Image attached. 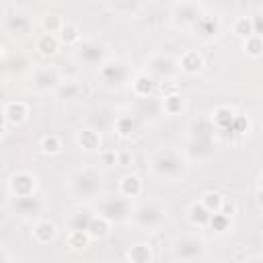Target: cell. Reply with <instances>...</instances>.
Returning a JSON list of instances; mask_svg holds the SVG:
<instances>
[{
    "label": "cell",
    "instance_id": "30",
    "mask_svg": "<svg viewBox=\"0 0 263 263\" xmlns=\"http://www.w3.org/2000/svg\"><path fill=\"white\" fill-rule=\"evenodd\" d=\"M232 29H234V33H236L238 37H242V39L253 37V35H255V29H253V16H238V18L234 21Z\"/></svg>",
    "mask_w": 263,
    "mask_h": 263
},
{
    "label": "cell",
    "instance_id": "8",
    "mask_svg": "<svg viewBox=\"0 0 263 263\" xmlns=\"http://www.w3.org/2000/svg\"><path fill=\"white\" fill-rule=\"evenodd\" d=\"M10 210L23 220H33L43 212V199L37 193L23 195V197H12Z\"/></svg>",
    "mask_w": 263,
    "mask_h": 263
},
{
    "label": "cell",
    "instance_id": "25",
    "mask_svg": "<svg viewBox=\"0 0 263 263\" xmlns=\"http://www.w3.org/2000/svg\"><path fill=\"white\" fill-rule=\"evenodd\" d=\"M127 261L129 263H150L152 261V249L148 242H136L127 251Z\"/></svg>",
    "mask_w": 263,
    "mask_h": 263
},
{
    "label": "cell",
    "instance_id": "36",
    "mask_svg": "<svg viewBox=\"0 0 263 263\" xmlns=\"http://www.w3.org/2000/svg\"><path fill=\"white\" fill-rule=\"evenodd\" d=\"M58 37H60V41H62V43H66V45H74V43L80 39V31H78V27H76V25L66 23V25H64V29H62V33H60Z\"/></svg>",
    "mask_w": 263,
    "mask_h": 263
},
{
    "label": "cell",
    "instance_id": "43",
    "mask_svg": "<svg viewBox=\"0 0 263 263\" xmlns=\"http://www.w3.org/2000/svg\"><path fill=\"white\" fill-rule=\"evenodd\" d=\"M113 8L115 10H138L140 8V4H129V2H117V4H113Z\"/></svg>",
    "mask_w": 263,
    "mask_h": 263
},
{
    "label": "cell",
    "instance_id": "10",
    "mask_svg": "<svg viewBox=\"0 0 263 263\" xmlns=\"http://www.w3.org/2000/svg\"><path fill=\"white\" fill-rule=\"evenodd\" d=\"M171 10H173L175 21L185 27H189V25L195 27V23L205 14V10L199 2H177V4H173Z\"/></svg>",
    "mask_w": 263,
    "mask_h": 263
},
{
    "label": "cell",
    "instance_id": "23",
    "mask_svg": "<svg viewBox=\"0 0 263 263\" xmlns=\"http://www.w3.org/2000/svg\"><path fill=\"white\" fill-rule=\"evenodd\" d=\"M119 193L123 197H127V199L138 197L142 193V179L138 175H125V177H121V181H119Z\"/></svg>",
    "mask_w": 263,
    "mask_h": 263
},
{
    "label": "cell",
    "instance_id": "39",
    "mask_svg": "<svg viewBox=\"0 0 263 263\" xmlns=\"http://www.w3.org/2000/svg\"><path fill=\"white\" fill-rule=\"evenodd\" d=\"M228 132H232V134H245V132H249V119L245 115H236Z\"/></svg>",
    "mask_w": 263,
    "mask_h": 263
},
{
    "label": "cell",
    "instance_id": "42",
    "mask_svg": "<svg viewBox=\"0 0 263 263\" xmlns=\"http://www.w3.org/2000/svg\"><path fill=\"white\" fill-rule=\"evenodd\" d=\"M132 156L127 154V152H117V164H121V166H127V164H132Z\"/></svg>",
    "mask_w": 263,
    "mask_h": 263
},
{
    "label": "cell",
    "instance_id": "34",
    "mask_svg": "<svg viewBox=\"0 0 263 263\" xmlns=\"http://www.w3.org/2000/svg\"><path fill=\"white\" fill-rule=\"evenodd\" d=\"M88 242H90L88 232H76V230H72L68 234V247H72L74 251H84L88 247Z\"/></svg>",
    "mask_w": 263,
    "mask_h": 263
},
{
    "label": "cell",
    "instance_id": "4",
    "mask_svg": "<svg viewBox=\"0 0 263 263\" xmlns=\"http://www.w3.org/2000/svg\"><path fill=\"white\" fill-rule=\"evenodd\" d=\"M171 251L177 263H199L205 257V240L197 234H181L173 240Z\"/></svg>",
    "mask_w": 263,
    "mask_h": 263
},
{
    "label": "cell",
    "instance_id": "47",
    "mask_svg": "<svg viewBox=\"0 0 263 263\" xmlns=\"http://www.w3.org/2000/svg\"><path fill=\"white\" fill-rule=\"evenodd\" d=\"M2 263H12V261L8 259V255H6V253H4V257H2Z\"/></svg>",
    "mask_w": 263,
    "mask_h": 263
},
{
    "label": "cell",
    "instance_id": "26",
    "mask_svg": "<svg viewBox=\"0 0 263 263\" xmlns=\"http://www.w3.org/2000/svg\"><path fill=\"white\" fill-rule=\"evenodd\" d=\"M92 218H95V216H92L88 210H78V212L70 214V218H68V228H70V232H72V230H76V232H86Z\"/></svg>",
    "mask_w": 263,
    "mask_h": 263
},
{
    "label": "cell",
    "instance_id": "41",
    "mask_svg": "<svg viewBox=\"0 0 263 263\" xmlns=\"http://www.w3.org/2000/svg\"><path fill=\"white\" fill-rule=\"evenodd\" d=\"M103 162L105 164H117V152L113 150V152H103Z\"/></svg>",
    "mask_w": 263,
    "mask_h": 263
},
{
    "label": "cell",
    "instance_id": "14",
    "mask_svg": "<svg viewBox=\"0 0 263 263\" xmlns=\"http://www.w3.org/2000/svg\"><path fill=\"white\" fill-rule=\"evenodd\" d=\"M2 115H4V123L6 125H18V123H23L27 119L29 107H27L25 101H8V103H4Z\"/></svg>",
    "mask_w": 263,
    "mask_h": 263
},
{
    "label": "cell",
    "instance_id": "7",
    "mask_svg": "<svg viewBox=\"0 0 263 263\" xmlns=\"http://www.w3.org/2000/svg\"><path fill=\"white\" fill-rule=\"evenodd\" d=\"M62 82H64L62 72L55 66H39V68H35V72L31 76V86L39 92L58 90Z\"/></svg>",
    "mask_w": 263,
    "mask_h": 263
},
{
    "label": "cell",
    "instance_id": "35",
    "mask_svg": "<svg viewBox=\"0 0 263 263\" xmlns=\"http://www.w3.org/2000/svg\"><path fill=\"white\" fill-rule=\"evenodd\" d=\"M39 148H41V152H43V154H55V152H60L62 142H60V138H58V136L47 134V136H43V138H41Z\"/></svg>",
    "mask_w": 263,
    "mask_h": 263
},
{
    "label": "cell",
    "instance_id": "29",
    "mask_svg": "<svg viewBox=\"0 0 263 263\" xmlns=\"http://www.w3.org/2000/svg\"><path fill=\"white\" fill-rule=\"evenodd\" d=\"M109 230H111V222H109L107 218H103V216H95V218L90 220L86 232H88L90 238H105V236L109 234Z\"/></svg>",
    "mask_w": 263,
    "mask_h": 263
},
{
    "label": "cell",
    "instance_id": "22",
    "mask_svg": "<svg viewBox=\"0 0 263 263\" xmlns=\"http://www.w3.org/2000/svg\"><path fill=\"white\" fill-rule=\"evenodd\" d=\"M132 88H134V92H136L138 97L148 99V97H152V92L156 90V80H154L152 76H148V74H138V76L132 80Z\"/></svg>",
    "mask_w": 263,
    "mask_h": 263
},
{
    "label": "cell",
    "instance_id": "24",
    "mask_svg": "<svg viewBox=\"0 0 263 263\" xmlns=\"http://www.w3.org/2000/svg\"><path fill=\"white\" fill-rule=\"evenodd\" d=\"M58 45H60V37H58V35L43 33V35H39V37L35 39V49H37L41 55H45V58L53 55V53L58 51Z\"/></svg>",
    "mask_w": 263,
    "mask_h": 263
},
{
    "label": "cell",
    "instance_id": "48",
    "mask_svg": "<svg viewBox=\"0 0 263 263\" xmlns=\"http://www.w3.org/2000/svg\"><path fill=\"white\" fill-rule=\"evenodd\" d=\"M259 185H261V189H263V173H261V177H259Z\"/></svg>",
    "mask_w": 263,
    "mask_h": 263
},
{
    "label": "cell",
    "instance_id": "44",
    "mask_svg": "<svg viewBox=\"0 0 263 263\" xmlns=\"http://www.w3.org/2000/svg\"><path fill=\"white\" fill-rule=\"evenodd\" d=\"M222 214H226V216H232V212H234V203H230V201H224V205H222V210H220Z\"/></svg>",
    "mask_w": 263,
    "mask_h": 263
},
{
    "label": "cell",
    "instance_id": "20",
    "mask_svg": "<svg viewBox=\"0 0 263 263\" xmlns=\"http://www.w3.org/2000/svg\"><path fill=\"white\" fill-rule=\"evenodd\" d=\"M179 68H181L185 74H197V72L203 68V58H201V53L195 51V49H187V51L181 55Z\"/></svg>",
    "mask_w": 263,
    "mask_h": 263
},
{
    "label": "cell",
    "instance_id": "19",
    "mask_svg": "<svg viewBox=\"0 0 263 263\" xmlns=\"http://www.w3.org/2000/svg\"><path fill=\"white\" fill-rule=\"evenodd\" d=\"M234 117H236V113H234L232 107H224V105L216 107L214 113H212V125L216 129H220V132H228L232 121H234Z\"/></svg>",
    "mask_w": 263,
    "mask_h": 263
},
{
    "label": "cell",
    "instance_id": "45",
    "mask_svg": "<svg viewBox=\"0 0 263 263\" xmlns=\"http://www.w3.org/2000/svg\"><path fill=\"white\" fill-rule=\"evenodd\" d=\"M257 203L263 208V189H259V191H257Z\"/></svg>",
    "mask_w": 263,
    "mask_h": 263
},
{
    "label": "cell",
    "instance_id": "18",
    "mask_svg": "<svg viewBox=\"0 0 263 263\" xmlns=\"http://www.w3.org/2000/svg\"><path fill=\"white\" fill-rule=\"evenodd\" d=\"M193 29L197 31L199 37H203V39H212V37H216V35L220 33V21H218V16L203 14V16L195 23Z\"/></svg>",
    "mask_w": 263,
    "mask_h": 263
},
{
    "label": "cell",
    "instance_id": "2",
    "mask_svg": "<svg viewBox=\"0 0 263 263\" xmlns=\"http://www.w3.org/2000/svg\"><path fill=\"white\" fill-rule=\"evenodd\" d=\"M66 187L68 193L76 199H92L103 189V175L95 166H82L68 175Z\"/></svg>",
    "mask_w": 263,
    "mask_h": 263
},
{
    "label": "cell",
    "instance_id": "28",
    "mask_svg": "<svg viewBox=\"0 0 263 263\" xmlns=\"http://www.w3.org/2000/svg\"><path fill=\"white\" fill-rule=\"evenodd\" d=\"M210 218H212V212L199 201V203H191L189 208V222L195 224V226H205L210 224Z\"/></svg>",
    "mask_w": 263,
    "mask_h": 263
},
{
    "label": "cell",
    "instance_id": "27",
    "mask_svg": "<svg viewBox=\"0 0 263 263\" xmlns=\"http://www.w3.org/2000/svg\"><path fill=\"white\" fill-rule=\"evenodd\" d=\"M162 109H164V113H168V115H179V113L185 109V99H183V95H179V92H168V95H164V99H162Z\"/></svg>",
    "mask_w": 263,
    "mask_h": 263
},
{
    "label": "cell",
    "instance_id": "17",
    "mask_svg": "<svg viewBox=\"0 0 263 263\" xmlns=\"http://www.w3.org/2000/svg\"><path fill=\"white\" fill-rule=\"evenodd\" d=\"M113 125H115V134H117L119 138H123V140L132 138V136L138 132V119H136V115H132V113H121V115H117Z\"/></svg>",
    "mask_w": 263,
    "mask_h": 263
},
{
    "label": "cell",
    "instance_id": "38",
    "mask_svg": "<svg viewBox=\"0 0 263 263\" xmlns=\"http://www.w3.org/2000/svg\"><path fill=\"white\" fill-rule=\"evenodd\" d=\"M210 226H212V230H216V232H226V230L230 228V216H226V214H222V212L212 214Z\"/></svg>",
    "mask_w": 263,
    "mask_h": 263
},
{
    "label": "cell",
    "instance_id": "32",
    "mask_svg": "<svg viewBox=\"0 0 263 263\" xmlns=\"http://www.w3.org/2000/svg\"><path fill=\"white\" fill-rule=\"evenodd\" d=\"M80 92H82L80 82H78V80H72V78H66V80L60 84V88H58V95H60L62 99H76Z\"/></svg>",
    "mask_w": 263,
    "mask_h": 263
},
{
    "label": "cell",
    "instance_id": "40",
    "mask_svg": "<svg viewBox=\"0 0 263 263\" xmlns=\"http://www.w3.org/2000/svg\"><path fill=\"white\" fill-rule=\"evenodd\" d=\"M253 29H255V35L257 37H263V12H259V14L253 16Z\"/></svg>",
    "mask_w": 263,
    "mask_h": 263
},
{
    "label": "cell",
    "instance_id": "9",
    "mask_svg": "<svg viewBox=\"0 0 263 263\" xmlns=\"http://www.w3.org/2000/svg\"><path fill=\"white\" fill-rule=\"evenodd\" d=\"M76 60L84 66H103L107 62V49L99 41H84L76 47Z\"/></svg>",
    "mask_w": 263,
    "mask_h": 263
},
{
    "label": "cell",
    "instance_id": "11",
    "mask_svg": "<svg viewBox=\"0 0 263 263\" xmlns=\"http://www.w3.org/2000/svg\"><path fill=\"white\" fill-rule=\"evenodd\" d=\"M35 187H37V177L33 173H27V171L14 173L8 181V189H10L12 197L31 195V193H35Z\"/></svg>",
    "mask_w": 263,
    "mask_h": 263
},
{
    "label": "cell",
    "instance_id": "31",
    "mask_svg": "<svg viewBox=\"0 0 263 263\" xmlns=\"http://www.w3.org/2000/svg\"><path fill=\"white\" fill-rule=\"evenodd\" d=\"M64 21H62V16L60 14H45L43 16V21H41V27H43V31L45 33H49V35H60L62 33V29H64Z\"/></svg>",
    "mask_w": 263,
    "mask_h": 263
},
{
    "label": "cell",
    "instance_id": "21",
    "mask_svg": "<svg viewBox=\"0 0 263 263\" xmlns=\"http://www.w3.org/2000/svg\"><path fill=\"white\" fill-rule=\"evenodd\" d=\"M58 230H55V224L49 222V220H39L35 226H33V238L41 245H47L55 238Z\"/></svg>",
    "mask_w": 263,
    "mask_h": 263
},
{
    "label": "cell",
    "instance_id": "33",
    "mask_svg": "<svg viewBox=\"0 0 263 263\" xmlns=\"http://www.w3.org/2000/svg\"><path fill=\"white\" fill-rule=\"evenodd\" d=\"M201 203H203L212 214H218V212L222 210V205H224V199H222V195H220L218 191H205V193L201 195Z\"/></svg>",
    "mask_w": 263,
    "mask_h": 263
},
{
    "label": "cell",
    "instance_id": "6",
    "mask_svg": "<svg viewBox=\"0 0 263 263\" xmlns=\"http://www.w3.org/2000/svg\"><path fill=\"white\" fill-rule=\"evenodd\" d=\"M99 216L107 218L109 222H123L127 218H132V203L127 197L123 195H109V197H103L99 201Z\"/></svg>",
    "mask_w": 263,
    "mask_h": 263
},
{
    "label": "cell",
    "instance_id": "1",
    "mask_svg": "<svg viewBox=\"0 0 263 263\" xmlns=\"http://www.w3.org/2000/svg\"><path fill=\"white\" fill-rule=\"evenodd\" d=\"M148 168L154 177L173 181L187 173V156L175 148H158L148 156Z\"/></svg>",
    "mask_w": 263,
    "mask_h": 263
},
{
    "label": "cell",
    "instance_id": "49",
    "mask_svg": "<svg viewBox=\"0 0 263 263\" xmlns=\"http://www.w3.org/2000/svg\"><path fill=\"white\" fill-rule=\"evenodd\" d=\"M117 263H129V261H117Z\"/></svg>",
    "mask_w": 263,
    "mask_h": 263
},
{
    "label": "cell",
    "instance_id": "16",
    "mask_svg": "<svg viewBox=\"0 0 263 263\" xmlns=\"http://www.w3.org/2000/svg\"><path fill=\"white\" fill-rule=\"evenodd\" d=\"M76 144L84 150V152H95L101 148V136L97 129L92 127H82L76 132Z\"/></svg>",
    "mask_w": 263,
    "mask_h": 263
},
{
    "label": "cell",
    "instance_id": "46",
    "mask_svg": "<svg viewBox=\"0 0 263 263\" xmlns=\"http://www.w3.org/2000/svg\"><path fill=\"white\" fill-rule=\"evenodd\" d=\"M245 263H263V257H251V259L245 261Z\"/></svg>",
    "mask_w": 263,
    "mask_h": 263
},
{
    "label": "cell",
    "instance_id": "37",
    "mask_svg": "<svg viewBox=\"0 0 263 263\" xmlns=\"http://www.w3.org/2000/svg\"><path fill=\"white\" fill-rule=\"evenodd\" d=\"M245 51H247L251 58H259V55H263V37L253 35V37L245 39Z\"/></svg>",
    "mask_w": 263,
    "mask_h": 263
},
{
    "label": "cell",
    "instance_id": "3",
    "mask_svg": "<svg viewBox=\"0 0 263 263\" xmlns=\"http://www.w3.org/2000/svg\"><path fill=\"white\" fill-rule=\"evenodd\" d=\"M166 220V203L160 199H148L134 208L132 222L142 230H156Z\"/></svg>",
    "mask_w": 263,
    "mask_h": 263
},
{
    "label": "cell",
    "instance_id": "5",
    "mask_svg": "<svg viewBox=\"0 0 263 263\" xmlns=\"http://www.w3.org/2000/svg\"><path fill=\"white\" fill-rule=\"evenodd\" d=\"M132 76V70L127 66V62L115 58V60H107L101 68H99V80L103 86L107 88H121Z\"/></svg>",
    "mask_w": 263,
    "mask_h": 263
},
{
    "label": "cell",
    "instance_id": "15",
    "mask_svg": "<svg viewBox=\"0 0 263 263\" xmlns=\"http://www.w3.org/2000/svg\"><path fill=\"white\" fill-rule=\"evenodd\" d=\"M214 148H216L214 138H191L189 144H187V154L191 158L201 160V158L212 156L214 154Z\"/></svg>",
    "mask_w": 263,
    "mask_h": 263
},
{
    "label": "cell",
    "instance_id": "13",
    "mask_svg": "<svg viewBox=\"0 0 263 263\" xmlns=\"http://www.w3.org/2000/svg\"><path fill=\"white\" fill-rule=\"evenodd\" d=\"M177 68H179V66H177L168 55H162V53L152 55V58L148 60V70H150L152 78H154V76H158V78H173L175 72H177Z\"/></svg>",
    "mask_w": 263,
    "mask_h": 263
},
{
    "label": "cell",
    "instance_id": "12",
    "mask_svg": "<svg viewBox=\"0 0 263 263\" xmlns=\"http://www.w3.org/2000/svg\"><path fill=\"white\" fill-rule=\"evenodd\" d=\"M4 25V31L10 33V35H25L31 31V18L27 12L23 10H14V12H8L2 21Z\"/></svg>",
    "mask_w": 263,
    "mask_h": 263
}]
</instances>
